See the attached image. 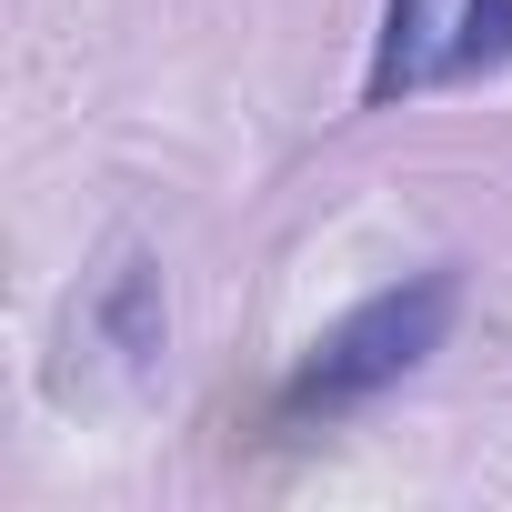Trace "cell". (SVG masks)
Instances as JSON below:
<instances>
[{
  "mask_svg": "<svg viewBox=\"0 0 512 512\" xmlns=\"http://www.w3.org/2000/svg\"><path fill=\"white\" fill-rule=\"evenodd\" d=\"M452 322H462V262L402 272L392 292L352 302V312L312 342V362H302V382H292V412H362L372 392H392L402 372H422V362L452 342Z\"/></svg>",
  "mask_w": 512,
  "mask_h": 512,
  "instance_id": "6da1fadb",
  "label": "cell"
},
{
  "mask_svg": "<svg viewBox=\"0 0 512 512\" xmlns=\"http://www.w3.org/2000/svg\"><path fill=\"white\" fill-rule=\"evenodd\" d=\"M91 322H101V332H111V352H131V362H141V352H161V272H151V262H121Z\"/></svg>",
  "mask_w": 512,
  "mask_h": 512,
  "instance_id": "3957f363",
  "label": "cell"
},
{
  "mask_svg": "<svg viewBox=\"0 0 512 512\" xmlns=\"http://www.w3.org/2000/svg\"><path fill=\"white\" fill-rule=\"evenodd\" d=\"M512 61V0H382V41L362 71V101L392 111L412 91H452Z\"/></svg>",
  "mask_w": 512,
  "mask_h": 512,
  "instance_id": "7a4b0ae2",
  "label": "cell"
}]
</instances>
